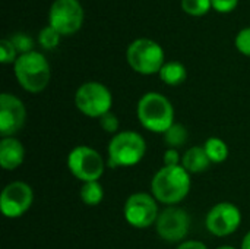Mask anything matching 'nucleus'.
Masks as SVG:
<instances>
[{"label":"nucleus","instance_id":"24","mask_svg":"<svg viewBox=\"0 0 250 249\" xmlns=\"http://www.w3.org/2000/svg\"><path fill=\"white\" fill-rule=\"evenodd\" d=\"M100 126L103 128V131L110 132V134H117L119 131V119L114 113L108 112L104 116L100 117Z\"/></svg>","mask_w":250,"mask_h":249},{"label":"nucleus","instance_id":"28","mask_svg":"<svg viewBox=\"0 0 250 249\" xmlns=\"http://www.w3.org/2000/svg\"><path fill=\"white\" fill-rule=\"evenodd\" d=\"M177 249H208L205 244L199 242V241H188V242H183L182 245H179Z\"/></svg>","mask_w":250,"mask_h":249},{"label":"nucleus","instance_id":"6","mask_svg":"<svg viewBox=\"0 0 250 249\" xmlns=\"http://www.w3.org/2000/svg\"><path fill=\"white\" fill-rule=\"evenodd\" d=\"M75 104L88 117H101L110 112L113 97L110 90L100 82H85L75 94Z\"/></svg>","mask_w":250,"mask_h":249},{"label":"nucleus","instance_id":"5","mask_svg":"<svg viewBox=\"0 0 250 249\" xmlns=\"http://www.w3.org/2000/svg\"><path fill=\"white\" fill-rule=\"evenodd\" d=\"M126 59L129 66L142 75L158 73L164 66V50L149 38H138L127 47Z\"/></svg>","mask_w":250,"mask_h":249},{"label":"nucleus","instance_id":"3","mask_svg":"<svg viewBox=\"0 0 250 249\" xmlns=\"http://www.w3.org/2000/svg\"><path fill=\"white\" fill-rule=\"evenodd\" d=\"M13 69L19 85L28 92H41L50 82V65L38 51L19 54Z\"/></svg>","mask_w":250,"mask_h":249},{"label":"nucleus","instance_id":"2","mask_svg":"<svg viewBox=\"0 0 250 249\" xmlns=\"http://www.w3.org/2000/svg\"><path fill=\"white\" fill-rule=\"evenodd\" d=\"M139 123L155 134H166L174 123V109L167 97L160 92H146L141 97L136 107Z\"/></svg>","mask_w":250,"mask_h":249},{"label":"nucleus","instance_id":"19","mask_svg":"<svg viewBox=\"0 0 250 249\" xmlns=\"http://www.w3.org/2000/svg\"><path fill=\"white\" fill-rule=\"evenodd\" d=\"M186 139H188V129L182 123H173L164 134L166 144L173 150L182 147L186 142Z\"/></svg>","mask_w":250,"mask_h":249},{"label":"nucleus","instance_id":"10","mask_svg":"<svg viewBox=\"0 0 250 249\" xmlns=\"http://www.w3.org/2000/svg\"><path fill=\"white\" fill-rule=\"evenodd\" d=\"M34 201V192L25 182H12L4 186L0 195V210L7 219L23 216Z\"/></svg>","mask_w":250,"mask_h":249},{"label":"nucleus","instance_id":"9","mask_svg":"<svg viewBox=\"0 0 250 249\" xmlns=\"http://www.w3.org/2000/svg\"><path fill=\"white\" fill-rule=\"evenodd\" d=\"M126 222L136 229H146L154 225L160 216L157 200L145 192L132 194L123 207Z\"/></svg>","mask_w":250,"mask_h":249},{"label":"nucleus","instance_id":"21","mask_svg":"<svg viewBox=\"0 0 250 249\" xmlns=\"http://www.w3.org/2000/svg\"><path fill=\"white\" fill-rule=\"evenodd\" d=\"M211 7V0H182V9L192 16H202Z\"/></svg>","mask_w":250,"mask_h":249},{"label":"nucleus","instance_id":"23","mask_svg":"<svg viewBox=\"0 0 250 249\" xmlns=\"http://www.w3.org/2000/svg\"><path fill=\"white\" fill-rule=\"evenodd\" d=\"M16 48L13 47V44H12V41L10 40H6V38H3L1 41H0V60H1V63H4V65H7V63H15L16 62Z\"/></svg>","mask_w":250,"mask_h":249},{"label":"nucleus","instance_id":"17","mask_svg":"<svg viewBox=\"0 0 250 249\" xmlns=\"http://www.w3.org/2000/svg\"><path fill=\"white\" fill-rule=\"evenodd\" d=\"M204 148H205L211 163H223L229 157V147L220 138H215V136L208 138Z\"/></svg>","mask_w":250,"mask_h":249},{"label":"nucleus","instance_id":"15","mask_svg":"<svg viewBox=\"0 0 250 249\" xmlns=\"http://www.w3.org/2000/svg\"><path fill=\"white\" fill-rule=\"evenodd\" d=\"M211 164V160L204 147H192L182 157V166L189 173H201L205 172Z\"/></svg>","mask_w":250,"mask_h":249},{"label":"nucleus","instance_id":"25","mask_svg":"<svg viewBox=\"0 0 250 249\" xmlns=\"http://www.w3.org/2000/svg\"><path fill=\"white\" fill-rule=\"evenodd\" d=\"M236 47H237V50L242 54L250 57V26L242 29L237 34V37H236Z\"/></svg>","mask_w":250,"mask_h":249},{"label":"nucleus","instance_id":"20","mask_svg":"<svg viewBox=\"0 0 250 249\" xmlns=\"http://www.w3.org/2000/svg\"><path fill=\"white\" fill-rule=\"evenodd\" d=\"M38 43L41 44L42 48L45 50H53L59 45L60 43V34L51 28L50 25L48 26H44L41 31H40V35H38Z\"/></svg>","mask_w":250,"mask_h":249},{"label":"nucleus","instance_id":"27","mask_svg":"<svg viewBox=\"0 0 250 249\" xmlns=\"http://www.w3.org/2000/svg\"><path fill=\"white\" fill-rule=\"evenodd\" d=\"M179 161H180V157H179L177 150L168 148L164 153V164L166 166H179Z\"/></svg>","mask_w":250,"mask_h":249},{"label":"nucleus","instance_id":"16","mask_svg":"<svg viewBox=\"0 0 250 249\" xmlns=\"http://www.w3.org/2000/svg\"><path fill=\"white\" fill-rule=\"evenodd\" d=\"M160 78L163 82H166L167 85H180L182 82H185L186 76H188V70L185 68L183 63L180 62H167L164 63V66L161 68V70L158 72Z\"/></svg>","mask_w":250,"mask_h":249},{"label":"nucleus","instance_id":"1","mask_svg":"<svg viewBox=\"0 0 250 249\" xmlns=\"http://www.w3.org/2000/svg\"><path fill=\"white\" fill-rule=\"evenodd\" d=\"M151 189L157 201L173 207L182 203L190 191L189 172L183 166H164L152 178Z\"/></svg>","mask_w":250,"mask_h":249},{"label":"nucleus","instance_id":"11","mask_svg":"<svg viewBox=\"0 0 250 249\" xmlns=\"http://www.w3.org/2000/svg\"><path fill=\"white\" fill-rule=\"evenodd\" d=\"M242 223L240 210L231 203H220L214 205L205 219V226L212 235L223 238L234 233Z\"/></svg>","mask_w":250,"mask_h":249},{"label":"nucleus","instance_id":"7","mask_svg":"<svg viewBox=\"0 0 250 249\" xmlns=\"http://www.w3.org/2000/svg\"><path fill=\"white\" fill-rule=\"evenodd\" d=\"M67 167L76 179L85 183L98 182V179L104 173L105 164L97 150L86 145H79L69 153Z\"/></svg>","mask_w":250,"mask_h":249},{"label":"nucleus","instance_id":"14","mask_svg":"<svg viewBox=\"0 0 250 249\" xmlns=\"http://www.w3.org/2000/svg\"><path fill=\"white\" fill-rule=\"evenodd\" d=\"M23 158H25V148L15 136H7V138L1 139V142H0V166L4 170L18 169L23 163Z\"/></svg>","mask_w":250,"mask_h":249},{"label":"nucleus","instance_id":"30","mask_svg":"<svg viewBox=\"0 0 250 249\" xmlns=\"http://www.w3.org/2000/svg\"><path fill=\"white\" fill-rule=\"evenodd\" d=\"M217 249H234L233 247H220V248H217Z\"/></svg>","mask_w":250,"mask_h":249},{"label":"nucleus","instance_id":"12","mask_svg":"<svg viewBox=\"0 0 250 249\" xmlns=\"http://www.w3.org/2000/svg\"><path fill=\"white\" fill-rule=\"evenodd\" d=\"M189 226H190V219L188 213L183 208L174 205L161 211L155 222L158 236L167 242L182 241L188 235Z\"/></svg>","mask_w":250,"mask_h":249},{"label":"nucleus","instance_id":"29","mask_svg":"<svg viewBox=\"0 0 250 249\" xmlns=\"http://www.w3.org/2000/svg\"><path fill=\"white\" fill-rule=\"evenodd\" d=\"M242 249H250V232L245 236V239L242 242Z\"/></svg>","mask_w":250,"mask_h":249},{"label":"nucleus","instance_id":"4","mask_svg":"<svg viewBox=\"0 0 250 249\" xmlns=\"http://www.w3.org/2000/svg\"><path fill=\"white\" fill-rule=\"evenodd\" d=\"M146 151L145 139L141 134L133 131L117 132L108 144V166L130 167L138 164Z\"/></svg>","mask_w":250,"mask_h":249},{"label":"nucleus","instance_id":"18","mask_svg":"<svg viewBox=\"0 0 250 249\" xmlns=\"http://www.w3.org/2000/svg\"><path fill=\"white\" fill-rule=\"evenodd\" d=\"M104 198V189L100 182H85L81 188V200L86 205H98Z\"/></svg>","mask_w":250,"mask_h":249},{"label":"nucleus","instance_id":"26","mask_svg":"<svg viewBox=\"0 0 250 249\" xmlns=\"http://www.w3.org/2000/svg\"><path fill=\"white\" fill-rule=\"evenodd\" d=\"M239 0H211L212 7L220 13H229L237 7Z\"/></svg>","mask_w":250,"mask_h":249},{"label":"nucleus","instance_id":"8","mask_svg":"<svg viewBox=\"0 0 250 249\" xmlns=\"http://www.w3.org/2000/svg\"><path fill=\"white\" fill-rule=\"evenodd\" d=\"M50 26L60 35H70L79 31L83 23V9L79 0H54L48 12Z\"/></svg>","mask_w":250,"mask_h":249},{"label":"nucleus","instance_id":"13","mask_svg":"<svg viewBox=\"0 0 250 249\" xmlns=\"http://www.w3.org/2000/svg\"><path fill=\"white\" fill-rule=\"evenodd\" d=\"M26 120L25 104L15 95L3 92L0 95V135L3 138L18 134Z\"/></svg>","mask_w":250,"mask_h":249},{"label":"nucleus","instance_id":"22","mask_svg":"<svg viewBox=\"0 0 250 249\" xmlns=\"http://www.w3.org/2000/svg\"><path fill=\"white\" fill-rule=\"evenodd\" d=\"M10 41H12L13 47L16 48V51H18V53H21V54H25V53L34 51V50H32V45H34L32 38H31V37H28L26 34H22V32L15 34V35L10 38Z\"/></svg>","mask_w":250,"mask_h":249}]
</instances>
